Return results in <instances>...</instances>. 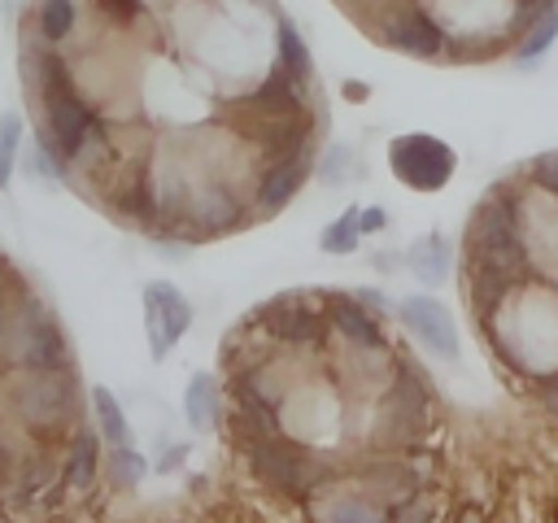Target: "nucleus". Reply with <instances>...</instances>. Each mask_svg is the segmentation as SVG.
I'll return each mask as SVG.
<instances>
[{
  "mask_svg": "<svg viewBox=\"0 0 558 523\" xmlns=\"http://www.w3.org/2000/svg\"><path fill=\"white\" fill-rule=\"evenodd\" d=\"M484 340L497 357H506L527 379H549L558 370V288H536V279L519 283L493 318L480 323Z\"/></svg>",
  "mask_w": 558,
  "mask_h": 523,
  "instance_id": "f257e3e1",
  "label": "nucleus"
},
{
  "mask_svg": "<svg viewBox=\"0 0 558 523\" xmlns=\"http://www.w3.org/2000/svg\"><path fill=\"white\" fill-rule=\"evenodd\" d=\"M4 414L26 431L35 449H61L83 423V379L78 362L52 366V370H26V375H4Z\"/></svg>",
  "mask_w": 558,
  "mask_h": 523,
  "instance_id": "f03ea898",
  "label": "nucleus"
},
{
  "mask_svg": "<svg viewBox=\"0 0 558 523\" xmlns=\"http://www.w3.org/2000/svg\"><path fill=\"white\" fill-rule=\"evenodd\" d=\"M432 427V384L427 370L397 353V370L392 379L375 392V418L366 427V445L371 453H401L414 440H423Z\"/></svg>",
  "mask_w": 558,
  "mask_h": 523,
  "instance_id": "7ed1b4c3",
  "label": "nucleus"
},
{
  "mask_svg": "<svg viewBox=\"0 0 558 523\" xmlns=\"http://www.w3.org/2000/svg\"><path fill=\"white\" fill-rule=\"evenodd\" d=\"M253 475L262 479V488H275V492H288V497H323L336 488V466L331 458L314 453L310 445L275 431V436H248L240 440Z\"/></svg>",
  "mask_w": 558,
  "mask_h": 523,
  "instance_id": "20e7f679",
  "label": "nucleus"
},
{
  "mask_svg": "<svg viewBox=\"0 0 558 523\" xmlns=\"http://www.w3.org/2000/svg\"><path fill=\"white\" fill-rule=\"evenodd\" d=\"M266 344L283 353H327V318L318 292H279L248 318Z\"/></svg>",
  "mask_w": 558,
  "mask_h": 523,
  "instance_id": "39448f33",
  "label": "nucleus"
},
{
  "mask_svg": "<svg viewBox=\"0 0 558 523\" xmlns=\"http://www.w3.org/2000/svg\"><path fill=\"white\" fill-rule=\"evenodd\" d=\"M375 44L414 57V61H449V39L440 31V22L418 4V0H388L384 9H375L366 22H357Z\"/></svg>",
  "mask_w": 558,
  "mask_h": 523,
  "instance_id": "423d86ee",
  "label": "nucleus"
},
{
  "mask_svg": "<svg viewBox=\"0 0 558 523\" xmlns=\"http://www.w3.org/2000/svg\"><path fill=\"white\" fill-rule=\"evenodd\" d=\"M388 166L410 192H440L458 170V153L427 131H410L388 144Z\"/></svg>",
  "mask_w": 558,
  "mask_h": 523,
  "instance_id": "0eeeda50",
  "label": "nucleus"
},
{
  "mask_svg": "<svg viewBox=\"0 0 558 523\" xmlns=\"http://www.w3.org/2000/svg\"><path fill=\"white\" fill-rule=\"evenodd\" d=\"M144 336H148V353L161 362L183 336H187V327H192V301L174 288V283H166V279H153V283H144Z\"/></svg>",
  "mask_w": 558,
  "mask_h": 523,
  "instance_id": "6e6552de",
  "label": "nucleus"
},
{
  "mask_svg": "<svg viewBox=\"0 0 558 523\" xmlns=\"http://www.w3.org/2000/svg\"><path fill=\"white\" fill-rule=\"evenodd\" d=\"M336 397H331V384L327 379H314V384H292L288 401L279 405V431L310 445V440H323L336 431Z\"/></svg>",
  "mask_w": 558,
  "mask_h": 523,
  "instance_id": "1a4fd4ad",
  "label": "nucleus"
},
{
  "mask_svg": "<svg viewBox=\"0 0 558 523\" xmlns=\"http://www.w3.org/2000/svg\"><path fill=\"white\" fill-rule=\"evenodd\" d=\"M310 174H314V153H292V157L270 161L248 187L253 218H275L279 209H288L296 200V192L310 183Z\"/></svg>",
  "mask_w": 558,
  "mask_h": 523,
  "instance_id": "9d476101",
  "label": "nucleus"
},
{
  "mask_svg": "<svg viewBox=\"0 0 558 523\" xmlns=\"http://www.w3.org/2000/svg\"><path fill=\"white\" fill-rule=\"evenodd\" d=\"M397 318L410 327V336L427 353H436L440 362H458V327H453V314L440 301H432V296H405L397 305Z\"/></svg>",
  "mask_w": 558,
  "mask_h": 523,
  "instance_id": "9b49d317",
  "label": "nucleus"
},
{
  "mask_svg": "<svg viewBox=\"0 0 558 523\" xmlns=\"http://www.w3.org/2000/svg\"><path fill=\"white\" fill-rule=\"evenodd\" d=\"M327 327L340 336V344H388L379 318L353 296V292H318Z\"/></svg>",
  "mask_w": 558,
  "mask_h": 523,
  "instance_id": "f8f14e48",
  "label": "nucleus"
},
{
  "mask_svg": "<svg viewBox=\"0 0 558 523\" xmlns=\"http://www.w3.org/2000/svg\"><path fill=\"white\" fill-rule=\"evenodd\" d=\"M100 475V440L87 423H74L70 440H65V453H61V484L70 492H87Z\"/></svg>",
  "mask_w": 558,
  "mask_h": 523,
  "instance_id": "ddd939ff",
  "label": "nucleus"
},
{
  "mask_svg": "<svg viewBox=\"0 0 558 523\" xmlns=\"http://www.w3.org/2000/svg\"><path fill=\"white\" fill-rule=\"evenodd\" d=\"M353 479H357V488H371L379 497H410L418 488V475L397 453H371V458L353 462Z\"/></svg>",
  "mask_w": 558,
  "mask_h": 523,
  "instance_id": "4468645a",
  "label": "nucleus"
},
{
  "mask_svg": "<svg viewBox=\"0 0 558 523\" xmlns=\"http://www.w3.org/2000/svg\"><path fill=\"white\" fill-rule=\"evenodd\" d=\"M523 240H527V253L536 262V253L545 262H558V200L527 187V200H523Z\"/></svg>",
  "mask_w": 558,
  "mask_h": 523,
  "instance_id": "2eb2a0df",
  "label": "nucleus"
},
{
  "mask_svg": "<svg viewBox=\"0 0 558 523\" xmlns=\"http://www.w3.org/2000/svg\"><path fill=\"white\" fill-rule=\"evenodd\" d=\"M78 17H83V0H35L31 4V17H26V31L39 44L61 48L78 31Z\"/></svg>",
  "mask_w": 558,
  "mask_h": 523,
  "instance_id": "dca6fc26",
  "label": "nucleus"
},
{
  "mask_svg": "<svg viewBox=\"0 0 558 523\" xmlns=\"http://www.w3.org/2000/svg\"><path fill=\"white\" fill-rule=\"evenodd\" d=\"M183 418L192 431H214L222 418V388L214 375H192L183 388Z\"/></svg>",
  "mask_w": 558,
  "mask_h": 523,
  "instance_id": "f3484780",
  "label": "nucleus"
},
{
  "mask_svg": "<svg viewBox=\"0 0 558 523\" xmlns=\"http://www.w3.org/2000/svg\"><path fill=\"white\" fill-rule=\"evenodd\" d=\"M318 523H384V506L375 497H366V488L323 492Z\"/></svg>",
  "mask_w": 558,
  "mask_h": 523,
  "instance_id": "a211bd4d",
  "label": "nucleus"
},
{
  "mask_svg": "<svg viewBox=\"0 0 558 523\" xmlns=\"http://www.w3.org/2000/svg\"><path fill=\"white\" fill-rule=\"evenodd\" d=\"M275 65H279L283 74H292V78H310V83H314L310 44H305L301 26H296L288 13H279V22H275Z\"/></svg>",
  "mask_w": 558,
  "mask_h": 523,
  "instance_id": "6ab92c4d",
  "label": "nucleus"
},
{
  "mask_svg": "<svg viewBox=\"0 0 558 523\" xmlns=\"http://www.w3.org/2000/svg\"><path fill=\"white\" fill-rule=\"evenodd\" d=\"M61 479V453H52V449H31V453H22L17 458V471H13V492H22V497H39V492H48L52 484Z\"/></svg>",
  "mask_w": 558,
  "mask_h": 523,
  "instance_id": "aec40b11",
  "label": "nucleus"
},
{
  "mask_svg": "<svg viewBox=\"0 0 558 523\" xmlns=\"http://www.w3.org/2000/svg\"><path fill=\"white\" fill-rule=\"evenodd\" d=\"M405 266H410L423 283H445V279H449V270H453V248H449V240H445V235H423V240H414V244H410Z\"/></svg>",
  "mask_w": 558,
  "mask_h": 523,
  "instance_id": "412c9836",
  "label": "nucleus"
},
{
  "mask_svg": "<svg viewBox=\"0 0 558 523\" xmlns=\"http://www.w3.org/2000/svg\"><path fill=\"white\" fill-rule=\"evenodd\" d=\"M554 39H558V4H549L519 39H514V61H523V65H532V61H541L549 48H554Z\"/></svg>",
  "mask_w": 558,
  "mask_h": 523,
  "instance_id": "4be33fe9",
  "label": "nucleus"
},
{
  "mask_svg": "<svg viewBox=\"0 0 558 523\" xmlns=\"http://www.w3.org/2000/svg\"><path fill=\"white\" fill-rule=\"evenodd\" d=\"M87 401H92V410H96L100 436H105L109 445H131V427H126V414H122L118 397H113L105 384H92V388H87Z\"/></svg>",
  "mask_w": 558,
  "mask_h": 523,
  "instance_id": "5701e85b",
  "label": "nucleus"
},
{
  "mask_svg": "<svg viewBox=\"0 0 558 523\" xmlns=\"http://www.w3.org/2000/svg\"><path fill=\"white\" fill-rule=\"evenodd\" d=\"M357 244H362V235H357V209H344V214H340L336 222H327L323 235H318V248H323V253H340V257L353 253Z\"/></svg>",
  "mask_w": 558,
  "mask_h": 523,
  "instance_id": "b1692460",
  "label": "nucleus"
},
{
  "mask_svg": "<svg viewBox=\"0 0 558 523\" xmlns=\"http://www.w3.org/2000/svg\"><path fill=\"white\" fill-rule=\"evenodd\" d=\"M144 471H148V466H144V458H140L135 445H113V453H109V475H113L118 488H140Z\"/></svg>",
  "mask_w": 558,
  "mask_h": 523,
  "instance_id": "393cba45",
  "label": "nucleus"
},
{
  "mask_svg": "<svg viewBox=\"0 0 558 523\" xmlns=\"http://www.w3.org/2000/svg\"><path fill=\"white\" fill-rule=\"evenodd\" d=\"M144 9H148V0H87V13L105 26H131V22H140Z\"/></svg>",
  "mask_w": 558,
  "mask_h": 523,
  "instance_id": "a878e982",
  "label": "nucleus"
},
{
  "mask_svg": "<svg viewBox=\"0 0 558 523\" xmlns=\"http://www.w3.org/2000/svg\"><path fill=\"white\" fill-rule=\"evenodd\" d=\"M523 183L558 200V148H549V153H541V157H532V161L523 166Z\"/></svg>",
  "mask_w": 558,
  "mask_h": 523,
  "instance_id": "bb28decb",
  "label": "nucleus"
},
{
  "mask_svg": "<svg viewBox=\"0 0 558 523\" xmlns=\"http://www.w3.org/2000/svg\"><path fill=\"white\" fill-rule=\"evenodd\" d=\"M349 161H353V153H349L344 144H331V148H327V157H323V161L314 166V174H318L323 183H331V187H340V183L349 179V174H344V166H349Z\"/></svg>",
  "mask_w": 558,
  "mask_h": 523,
  "instance_id": "cd10ccee",
  "label": "nucleus"
},
{
  "mask_svg": "<svg viewBox=\"0 0 558 523\" xmlns=\"http://www.w3.org/2000/svg\"><path fill=\"white\" fill-rule=\"evenodd\" d=\"M384 227H388V214H384L379 205L357 209V235H375V231H384Z\"/></svg>",
  "mask_w": 558,
  "mask_h": 523,
  "instance_id": "c85d7f7f",
  "label": "nucleus"
},
{
  "mask_svg": "<svg viewBox=\"0 0 558 523\" xmlns=\"http://www.w3.org/2000/svg\"><path fill=\"white\" fill-rule=\"evenodd\" d=\"M13 471H17V449L9 445V436L0 431V488L13 484Z\"/></svg>",
  "mask_w": 558,
  "mask_h": 523,
  "instance_id": "c756f323",
  "label": "nucleus"
},
{
  "mask_svg": "<svg viewBox=\"0 0 558 523\" xmlns=\"http://www.w3.org/2000/svg\"><path fill=\"white\" fill-rule=\"evenodd\" d=\"M183 453H187L183 445H170V449H166V458L157 462V475H170V471H179V466H183Z\"/></svg>",
  "mask_w": 558,
  "mask_h": 523,
  "instance_id": "7c9ffc66",
  "label": "nucleus"
},
{
  "mask_svg": "<svg viewBox=\"0 0 558 523\" xmlns=\"http://www.w3.org/2000/svg\"><path fill=\"white\" fill-rule=\"evenodd\" d=\"M353 296H357V301H362V305H366V309H371L375 318H379V314L388 309V301H384V296H379L375 288H362V292H353Z\"/></svg>",
  "mask_w": 558,
  "mask_h": 523,
  "instance_id": "2f4dec72",
  "label": "nucleus"
},
{
  "mask_svg": "<svg viewBox=\"0 0 558 523\" xmlns=\"http://www.w3.org/2000/svg\"><path fill=\"white\" fill-rule=\"evenodd\" d=\"M344 96H353V100H362V96H371V87H366V83H344Z\"/></svg>",
  "mask_w": 558,
  "mask_h": 523,
  "instance_id": "473e14b6",
  "label": "nucleus"
},
{
  "mask_svg": "<svg viewBox=\"0 0 558 523\" xmlns=\"http://www.w3.org/2000/svg\"><path fill=\"white\" fill-rule=\"evenodd\" d=\"M554 523H558V514H554Z\"/></svg>",
  "mask_w": 558,
  "mask_h": 523,
  "instance_id": "72a5a7b5",
  "label": "nucleus"
}]
</instances>
